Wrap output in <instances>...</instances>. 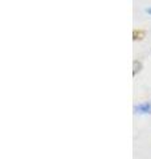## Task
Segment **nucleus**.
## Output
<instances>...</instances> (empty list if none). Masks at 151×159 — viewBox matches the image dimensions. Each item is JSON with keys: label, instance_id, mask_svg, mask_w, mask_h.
<instances>
[{"label": "nucleus", "instance_id": "f03ea898", "mask_svg": "<svg viewBox=\"0 0 151 159\" xmlns=\"http://www.w3.org/2000/svg\"><path fill=\"white\" fill-rule=\"evenodd\" d=\"M146 12H147L149 15H151V7H149L147 9H146Z\"/></svg>", "mask_w": 151, "mask_h": 159}, {"label": "nucleus", "instance_id": "f257e3e1", "mask_svg": "<svg viewBox=\"0 0 151 159\" xmlns=\"http://www.w3.org/2000/svg\"><path fill=\"white\" fill-rule=\"evenodd\" d=\"M135 113L138 114H151V101H143L134 106Z\"/></svg>", "mask_w": 151, "mask_h": 159}]
</instances>
